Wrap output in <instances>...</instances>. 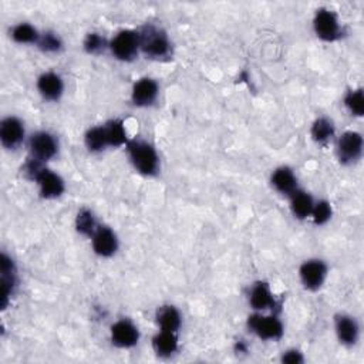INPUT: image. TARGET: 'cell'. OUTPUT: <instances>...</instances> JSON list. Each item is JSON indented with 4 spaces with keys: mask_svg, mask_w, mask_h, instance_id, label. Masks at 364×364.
I'll return each instance as SVG.
<instances>
[{
    "mask_svg": "<svg viewBox=\"0 0 364 364\" xmlns=\"http://www.w3.org/2000/svg\"><path fill=\"white\" fill-rule=\"evenodd\" d=\"M133 167L145 177H152L160 171V157L157 149L145 140L134 138L126 144Z\"/></svg>",
    "mask_w": 364,
    "mask_h": 364,
    "instance_id": "6da1fadb",
    "label": "cell"
},
{
    "mask_svg": "<svg viewBox=\"0 0 364 364\" xmlns=\"http://www.w3.org/2000/svg\"><path fill=\"white\" fill-rule=\"evenodd\" d=\"M140 50L149 59H166L171 55V41L167 33L154 25L144 26L140 32Z\"/></svg>",
    "mask_w": 364,
    "mask_h": 364,
    "instance_id": "7a4b0ae2",
    "label": "cell"
},
{
    "mask_svg": "<svg viewBox=\"0 0 364 364\" xmlns=\"http://www.w3.org/2000/svg\"><path fill=\"white\" fill-rule=\"evenodd\" d=\"M109 48L116 59L131 62L140 53V34L135 30H121L110 41Z\"/></svg>",
    "mask_w": 364,
    "mask_h": 364,
    "instance_id": "3957f363",
    "label": "cell"
},
{
    "mask_svg": "<svg viewBox=\"0 0 364 364\" xmlns=\"http://www.w3.org/2000/svg\"><path fill=\"white\" fill-rule=\"evenodd\" d=\"M30 159H34L41 163L53 160L59 152L58 138L48 131H37L29 140Z\"/></svg>",
    "mask_w": 364,
    "mask_h": 364,
    "instance_id": "277c9868",
    "label": "cell"
},
{
    "mask_svg": "<svg viewBox=\"0 0 364 364\" xmlns=\"http://www.w3.org/2000/svg\"><path fill=\"white\" fill-rule=\"evenodd\" d=\"M248 328L255 333L259 339L264 340H281L283 336V325L275 315H262L255 314L248 319Z\"/></svg>",
    "mask_w": 364,
    "mask_h": 364,
    "instance_id": "5b68a950",
    "label": "cell"
},
{
    "mask_svg": "<svg viewBox=\"0 0 364 364\" xmlns=\"http://www.w3.org/2000/svg\"><path fill=\"white\" fill-rule=\"evenodd\" d=\"M364 149V141L360 133L346 131L337 140V157L344 166H351L360 161Z\"/></svg>",
    "mask_w": 364,
    "mask_h": 364,
    "instance_id": "8992f818",
    "label": "cell"
},
{
    "mask_svg": "<svg viewBox=\"0 0 364 364\" xmlns=\"http://www.w3.org/2000/svg\"><path fill=\"white\" fill-rule=\"evenodd\" d=\"M314 29L323 41H336L342 37V25L337 15L329 9H319L314 19Z\"/></svg>",
    "mask_w": 364,
    "mask_h": 364,
    "instance_id": "52a82bcc",
    "label": "cell"
},
{
    "mask_svg": "<svg viewBox=\"0 0 364 364\" xmlns=\"http://www.w3.org/2000/svg\"><path fill=\"white\" fill-rule=\"evenodd\" d=\"M299 276L307 290H319L328 278V265L321 259H309L302 264Z\"/></svg>",
    "mask_w": 364,
    "mask_h": 364,
    "instance_id": "ba28073f",
    "label": "cell"
},
{
    "mask_svg": "<svg viewBox=\"0 0 364 364\" xmlns=\"http://www.w3.org/2000/svg\"><path fill=\"white\" fill-rule=\"evenodd\" d=\"M34 181L39 185L40 196L44 199H56L62 196L66 189L63 178L46 167L37 174Z\"/></svg>",
    "mask_w": 364,
    "mask_h": 364,
    "instance_id": "9c48e42d",
    "label": "cell"
},
{
    "mask_svg": "<svg viewBox=\"0 0 364 364\" xmlns=\"http://www.w3.org/2000/svg\"><path fill=\"white\" fill-rule=\"evenodd\" d=\"M91 245L95 255L101 257H110L119 249V238L109 227H98L91 236Z\"/></svg>",
    "mask_w": 364,
    "mask_h": 364,
    "instance_id": "30bf717a",
    "label": "cell"
},
{
    "mask_svg": "<svg viewBox=\"0 0 364 364\" xmlns=\"http://www.w3.org/2000/svg\"><path fill=\"white\" fill-rule=\"evenodd\" d=\"M110 335H112L113 344L120 347V349L134 347L140 342V330H138V328L133 322H130L127 319H121V321L116 322L112 326Z\"/></svg>",
    "mask_w": 364,
    "mask_h": 364,
    "instance_id": "8fae6325",
    "label": "cell"
},
{
    "mask_svg": "<svg viewBox=\"0 0 364 364\" xmlns=\"http://www.w3.org/2000/svg\"><path fill=\"white\" fill-rule=\"evenodd\" d=\"M159 94H160L159 83L154 79L144 77L134 84L131 91V100L134 102V106L137 107H148L155 102Z\"/></svg>",
    "mask_w": 364,
    "mask_h": 364,
    "instance_id": "7c38bea8",
    "label": "cell"
},
{
    "mask_svg": "<svg viewBox=\"0 0 364 364\" xmlns=\"http://www.w3.org/2000/svg\"><path fill=\"white\" fill-rule=\"evenodd\" d=\"M25 140V126L16 117H8L0 126V141L8 149L18 148Z\"/></svg>",
    "mask_w": 364,
    "mask_h": 364,
    "instance_id": "4fadbf2b",
    "label": "cell"
},
{
    "mask_svg": "<svg viewBox=\"0 0 364 364\" xmlns=\"http://www.w3.org/2000/svg\"><path fill=\"white\" fill-rule=\"evenodd\" d=\"M37 90L47 101H58L63 95L65 83L63 79L53 72L43 73L37 80Z\"/></svg>",
    "mask_w": 364,
    "mask_h": 364,
    "instance_id": "5bb4252c",
    "label": "cell"
},
{
    "mask_svg": "<svg viewBox=\"0 0 364 364\" xmlns=\"http://www.w3.org/2000/svg\"><path fill=\"white\" fill-rule=\"evenodd\" d=\"M335 329L342 344L354 346L358 342L360 328L354 318L349 315H337L335 319Z\"/></svg>",
    "mask_w": 364,
    "mask_h": 364,
    "instance_id": "9a60e30c",
    "label": "cell"
},
{
    "mask_svg": "<svg viewBox=\"0 0 364 364\" xmlns=\"http://www.w3.org/2000/svg\"><path fill=\"white\" fill-rule=\"evenodd\" d=\"M249 303L256 311L271 310L276 306L275 296L267 282H256L249 293Z\"/></svg>",
    "mask_w": 364,
    "mask_h": 364,
    "instance_id": "2e32d148",
    "label": "cell"
},
{
    "mask_svg": "<svg viewBox=\"0 0 364 364\" xmlns=\"http://www.w3.org/2000/svg\"><path fill=\"white\" fill-rule=\"evenodd\" d=\"M16 267L12 259L4 253L2 255V307L6 309V306L11 302V297L16 288Z\"/></svg>",
    "mask_w": 364,
    "mask_h": 364,
    "instance_id": "e0dca14e",
    "label": "cell"
},
{
    "mask_svg": "<svg viewBox=\"0 0 364 364\" xmlns=\"http://www.w3.org/2000/svg\"><path fill=\"white\" fill-rule=\"evenodd\" d=\"M271 182L272 187L281 192L282 195L290 196L292 194H295L299 188H297V177L295 175L293 170L289 167H279L272 173L271 177Z\"/></svg>",
    "mask_w": 364,
    "mask_h": 364,
    "instance_id": "ac0fdd59",
    "label": "cell"
},
{
    "mask_svg": "<svg viewBox=\"0 0 364 364\" xmlns=\"http://www.w3.org/2000/svg\"><path fill=\"white\" fill-rule=\"evenodd\" d=\"M155 321L161 330L167 332H174L178 333L181 325H182V318L180 310L174 306H161L157 310V315H155Z\"/></svg>",
    "mask_w": 364,
    "mask_h": 364,
    "instance_id": "d6986e66",
    "label": "cell"
},
{
    "mask_svg": "<svg viewBox=\"0 0 364 364\" xmlns=\"http://www.w3.org/2000/svg\"><path fill=\"white\" fill-rule=\"evenodd\" d=\"M152 349L160 357H171L178 350L177 333L160 330L152 339Z\"/></svg>",
    "mask_w": 364,
    "mask_h": 364,
    "instance_id": "ffe728a7",
    "label": "cell"
},
{
    "mask_svg": "<svg viewBox=\"0 0 364 364\" xmlns=\"http://www.w3.org/2000/svg\"><path fill=\"white\" fill-rule=\"evenodd\" d=\"M289 198H290V211L295 218L297 220L310 218V214L314 211V206H315V201L310 194L297 189Z\"/></svg>",
    "mask_w": 364,
    "mask_h": 364,
    "instance_id": "44dd1931",
    "label": "cell"
},
{
    "mask_svg": "<svg viewBox=\"0 0 364 364\" xmlns=\"http://www.w3.org/2000/svg\"><path fill=\"white\" fill-rule=\"evenodd\" d=\"M336 134V127L333 124V121L328 117H321L318 119L314 124H311L310 128V135L314 138L315 142L318 144H328Z\"/></svg>",
    "mask_w": 364,
    "mask_h": 364,
    "instance_id": "7402d4cb",
    "label": "cell"
},
{
    "mask_svg": "<svg viewBox=\"0 0 364 364\" xmlns=\"http://www.w3.org/2000/svg\"><path fill=\"white\" fill-rule=\"evenodd\" d=\"M104 130H106L109 147H123L128 142L127 138V130L120 120H110L109 123L104 124Z\"/></svg>",
    "mask_w": 364,
    "mask_h": 364,
    "instance_id": "603a6c76",
    "label": "cell"
},
{
    "mask_svg": "<svg viewBox=\"0 0 364 364\" xmlns=\"http://www.w3.org/2000/svg\"><path fill=\"white\" fill-rule=\"evenodd\" d=\"M84 142L88 151L91 152H101L106 149L109 147V141H107L104 126H97L90 128L84 135Z\"/></svg>",
    "mask_w": 364,
    "mask_h": 364,
    "instance_id": "cb8c5ba5",
    "label": "cell"
},
{
    "mask_svg": "<svg viewBox=\"0 0 364 364\" xmlns=\"http://www.w3.org/2000/svg\"><path fill=\"white\" fill-rule=\"evenodd\" d=\"M12 39L20 44H37L40 33L30 23H19L12 29Z\"/></svg>",
    "mask_w": 364,
    "mask_h": 364,
    "instance_id": "d4e9b609",
    "label": "cell"
},
{
    "mask_svg": "<svg viewBox=\"0 0 364 364\" xmlns=\"http://www.w3.org/2000/svg\"><path fill=\"white\" fill-rule=\"evenodd\" d=\"M98 227L100 225H97L95 217L90 210H86L84 208V210L79 211V214L76 217V229L79 234L91 238Z\"/></svg>",
    "mask_w": 364,
    "mask_h": 364,
    "instance_id": "484cf974",
    "label": "cell"
},
{
    "mask_svg": "<svg viewBox=\"0 0 364 364\" xmlns=\"http://www.w3.org/2000/svg\"><path fill=\"white\" fill-rule=\"evenodd\" d=\"M344 106L354 117H363L364 114V94L361 88L350 90L344 97Z\"/></svg>",
    "mask_w": 364,
    "mask_h": 364,
    "instance_id": "4316f807",
    "label": "cell"
},
{
    "mask_svg": "<svg viewBox=\"0 0 364 364\" xmlns=\"http://www.w3.org/2000/svg\"><path fill=\"white\" fill-rule=\"evenodd\" d=\"M37 46L40 50L44 51V53H58V51H60L63 47V41L58 33L46 32L40 34Z\"/></svg>",
    "mask_w": 364,
    "mask_h": 364,
    "instance_id": "83f0119b",
    "label": "cell"
},
{
    "mask_svg": "<svg viewBox=\"0 0 364 364\" xmlns=\"http://www.w3.org/2000/svg\"><path fill=\"white\" fill-rule=\"evenodd\" d=\"M332 214H333V210H332L330 202H328V201H318V202H315L314 211H311L310 218H311V221H314L315 225L322 227V225H325V224H328L330 221Z\"/></svg>",
    "mask_w": 364,
    "mask_h": 364,
    "instance_id": "f1b7e54d",
    "label": "cell"
},
{
    "mask_svg": "<svg viewBox=\"0 0 364 364\" xmlns=\"http://www.w3.org/2000/svg\"><path fill=\"white\" fill-rule=\"evenodd\" d=\"M110 46V41L102 37L100 33H88L84 39V50L90 55H97L106 50Z\"/></svg>",
    "mask_w": 364,
    "mask_h": 364,
    "instance_id": "f546056e",
    "label": "cell"
},
{
    "mask_svg": "<svg viewBox=\"0 0 364 364\" xmlns=\"http://www.w3.org/2000/svg\"><path fill=\"white\" fill-rule=\"evenodd\" d=\"M282 361L283 363H289V364H297V363H303L304 358H303V356H302V353L299 350L292 349V350L283 351Z\"/></svg>",
    "mask_w": 364,
    "mask_h": 364,
    "instance_id": "4dcf8cb0",
    "label": "cell"
}]
</instances>
